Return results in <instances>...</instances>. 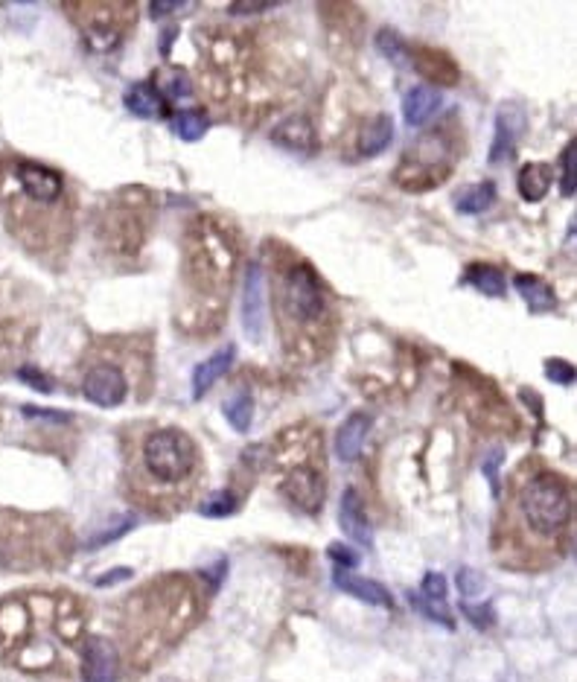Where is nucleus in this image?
Listing matches in <instances>:
<instances>
[{
  "label": "nucleus",
  "mask_w": 577,
  "mask_h": 682,
  "mask_svg": "<svg viewBox=\"0 0 577 682\" xmlns=\"http://www.w3.org/2000/svg\"><path fill=\"white\" fill-rule=\"evenodd\" d=\"M493 202H496V184L493 181H479V184H472L469 190H464L461 196L455 199V207H458V213L476 216V213H484Z\"/></svg>",
  "instance_id": "nucleus-28"
},
{
  "label": "nucleus",
  "mask_w": 577,
  "mask_h": 682,
  "mask_svg": "<svg viewBox=\"0 0 577 682\" xmlns=\"http://www.w3.org/2000/svg\"><path fill=\"white\" fill-rule=\"evenodd\" d=\"M140 356H131L117 341L111 345H91L82 359V394L99 408H117L126 403L131 391L129 370Z\"/></svg>",
  "instance_id": "nucleus-10"
},
{
  "label": "nucleus",
  "mask_w": 577,
  "mask_h": 682,
  "mask_svg": "<svg viewBox=\"0 0 577 682\" xmlns=\"http://www.w3.org/2000/svg\"><path fill=\"white\" fill-rule=\"evenodd\" d=\"M411 598V604L414 606H417V613H423L426 618H432V621H438V625H443V627H447V630H452L455 627V621H452V615L447 613V606H443V604H432V601H420L417 595H408Z\"/></svg>",
  "instance_id": "nucleus-35"
},
{
  "label": "nucleus",
  "mask_w": 577,
  "mask_h": 682,
  "mask_svg": "<svg viewBox=\"0 0 577 682\" xmlns=\"http://www.w3.org/2000/svg\"><path fill=\"white\" fill-rule=\"evenodd\" d=\"M190 9V4H149V15L152 18H167L172 12H184Z\"/></svg>",
  "instance_id": "nucleus-45"
},
{
  "label": "nucleus",
  "mask_w": 577,
  "mask_h": 682,
  "mask_svg": "<svg viewBox=\"0 0 577 682\" xmlns=\"http://www.w3.org/2000/svg\"><path fill=\"white\" fill-rule=\"evenodd\" d=\"M9 225L38 257H65L73 243V196L67 178L38 160L18 158L4 172Z\"/></svg>",
  "instance_id": "nucleus-1"
},
{
  "label": "nucleus",
  "mask_w": 577,
  "mask_h": 682,
  "mask_svg": "<svg viewBox=\"0 0 577 682\" xmlns=\"http://www.w3.org/2000/svg\"><path fill=\"white\" fill-rule=\"evenodd\" d=\"M277 336L294 362H318L335 336V306L313 263L283 254L272 272Z\"/></svg>",
  "instance_id": "nucleus-4"
},
{
  "label": "nucleus",
  "mask_w": 577,
  "mask_h": 682,
  "mask_svg": "<svg viewBox=\"0 0 577 682\" xmlns=\"http://www.w3.org/2000/svg\"><path fill=\"white\" fill-rule=\"evenodd\" d=\"M233 359H236V350H233V345H228V347H219L216 353H211V359L199 362L196 370H192V397L199 399L211 391L213 385L231 370Z\"/></svg>",
  "instance_id": "nucleus-20"
},
{
  "label": "nucleus",
  "mask_w": 577,
  "mask_h": 682,
  "mask_svg": "<svg viewBox=\"0 0 577 682\" xmlns=\"http://www.w3.org/2000/svg\"><path fill=\"white\" fill-rule=\"evenodd\" d=\"M513 284H516V292L522 294V301L528 304L531 313H551V309L557 306V294H554V289L549 284H545V280L531 277V274H520Z\"/></svg>",
  "instance_id": "nucleus-25"
},
{
  "label": "nucleus",
  "mask_w": 577,
  "mask_h": 682,
  "mask_svg": "<svg viewBox=\"0 0 577 682\" xmlns=\"http://www.w3.org/2000/svg\"><path fill=\"white\" fill-rule=\"evenodd\" d=\"M371 426H374V420L367 418V414H350V418L338 426V432H335V455H338V461H345V464H350V461H356V458L362 455V447H365V440H367V432H371Z\"/></svg>",
  "instance_id": "nucleus-17"
},
{
  "label": "nucleus",
  "mask_w": 577,
  "mask_h": 682,
  "mask_svg": "<svg viewBox=\"0 0 577 682\" xmlns=\"http://www.w3.org/2000/svg\"><path fill=\"white\" fill-rule=\"evenodd\" d=\"M464 280H467L472 289H479L481 294H487V298H505V294H508L505 274H501L496 265H490V263H472V265H467Z\"/></svg>",
  "instance_id": "nucleus-24"
},
{
  "label": "nucleus",
  "mask_w": 577,
  "mask_h": 682,
  "mask_svg": "<svg viewBox=\"0 0 577 682\" xmlns=\"http://www.w3.org/2000/svg\"><path fill=\"white\" fill-rule=\"evenodd\" d=\"M440 106H443L440 91H435V88H428V85H417L403 97V117H406L408 126L417 129V126L432 120V117L440 111Z\"/></svg>",
  "instance_id": "nucleus-21"
},
{
  "label": "nucleus",
  "mask_w": 577,
  "mask_h": 682,
  "mask_svg": "<svg viewBox=\"0 0 577 682\" xmlns=\"http://www.w3.org/2000/svg\"><path fill=\"white\" fill-rule=\"evenodd\" d=\"M164 88L170 91V97H187L190 94V77L184 70H172L164 79Z\"/></svg>",
  "instance_id": "nucleus-43"
},
{
  "label": "nucleus",
  "mask_w": 577,
  "mask_h": 682,
  "mask_svg": "<svg viewBox=\"0 0 577 682\" xmlns=\"http://www.w3.org/2000/svg\"><path fill=\"white\" fill-rule=\"evenodd\" d=\"M277 461H286V476L280 479L283 493L294 508L318 513L327 496V479L318 464V435L309 429H292L277 438Z\"/></svg>",
  "instance_id": "nucleus-8"
},
{
  "label": "nucleus",
  "mask_w": 577,
  "mask_h": 682,
  "mask_svg": "<svg viewBox=\"0 0 577 682\" xmlns=\"http://www.w3.org/2000/svg\"><path fill=\"white\" fill-rule=\"evenodd\" d=\"M394 140V120L388 114H374L356 131V158H376Z\"/></svg>",
  "instance_id": "nucleus-16"
},
{
  "label": "nucleus",
  "mask_w": 577,
  "mask_h": 682,
  "mask_svg": "<svg viewBox=\"0 0 577 682\" xmlns=\"http://www.w3.org/2000/svg\"><path fill=\"white\" fill-rule=\"evenodd\" d=\"M126 108L135 114V117H146V120H155V117H164L167 111V102L160 97L152 85H135L131 91L126 94Z\"/></svg>",
  "instance_id": "nucleus-26"
},
{
  "label": "nucleus",
  "mask_w": 577,
  "mask_h": 682,
  "mask_svg": "<svg viewBox=\"0 0 577 682\" xmlns=\"http://www.w3.org/2000/svg\"><path fill=\"white\" fill-rule=\"evenodd\" d=\"M82 677L85 682H114L117 679V645L106 636H91L82 647Z\"/></svg>",
  "instance_id": "nucleus-14"
},
{
  "label": "nucleus",
  "mask_w": 577,
  "mask_h": 682,
  "mask_svg": "<svg viewBox=\"0 0 577 682\" xmlns=\"http://www.w3.org/2000/svg\"><path fill=\"white\" fill-rule=\"evenodd\" d=\"M327 554L338 563V569H356L359 566V554L353 552L350 545H345V542H330L327 545Z\"/></svg>",
  "instance_id": "nucleus-40"
},
{
  "label": "nucleus",
  "mask_w": 577,
  "mask_h": 682,
  "mask_svg": "<svg viewBox=\"0 0 577 682\" xmlns=\"http://www.w3.org/2000/svg\"><path fill=\"white\" fill-rule=\"evenodd\" d=\"M222 411H225L233 432L245 435L251 429V418H254V397H251L248 391H236L222 403Z\"/></svg>",
  "instance_id": "nucleus-27"
},
{
  "label": "nucleus",
  "mask_w": 577,
  "mask_h": 682,
  "mask_svg": "<svg viewBox=\"0 0 577 682\" xmlns=\"http://www.w3.org/2000/svg\"><path fill=\"white\" fill-rule=\"evenodd\" d=\"M333 581H335L338 589L347 592V595H353V598H359L362 604L385 606V610H391V606H394L391 592L385 589L382 584L371 581V577H359V574H350V572H342V569H338V572L333 574Z\"/></svg>",
  "instance_id": "nucleus-18"
},
{
  "label": "nucleus",
  "mask_w": 577,
  "mask_h": 682,
  "mask_svg": "<svg viewBox=\"0 0 577 682\" xmlns=\"http://www.w3.org/2000/svg\"><path fill=\"white\" fill-rule=\"evenodd\" d=\"M131 528H135V516H123L117 525H111V528H106L102 533H97V537L88 540V542H85V548H88V552H91V548H102V545H108V542H114V540H120L123 533H126V531H131Z\"/></svg>",
  "instance_id": "nucleus-33"
},
{
  "label": "nucleus",
  "mask_w": 577,
  "mask_h": 682,
  "mask_svg": "<svg viewBox=\"0 0 577 682\" xmlns=\"http://www.w3.org/2000/svg\"><path fill=\"white\" fill-rule=\"evenodd\" d=\"M554 184V172L549 164H525L516 175V190L528 204H537L545 199V192Z\"/></svg>",
  "instance_id": "nucleus-23"
},
{
  "label": "nucleus",
  "mask_w": 577,
  "mask_h": 682,
  "mask_svg": "<svg viewBox=\"0 0 577 682\" xmlns=\"http://www.w3.org/2000/svg\"><path fill=\"white\" fill-rule=\"evenodd\" d=\"M501 461H505V452H501L499 447H496L490 455H487V461H484V476L490 479V487H493V493H496V496H499V491H501V487H499V467H501Z\"/></svg>",
  "instance_id": "nucleus-42"
},
{
  "label": "nucleus",
  "mask_w": 577,
  "mask_h": 682,
  "mask_svg": "<svg viewBox=\"0 0 577 682\" xmlns=\"http://www.w3.org/2000/svg\"><path fill=\"white\" fill-rule=\"evenodd\" d=\"M274 143L286 146V150H292V152L309 155L315 150V131L304 114H294L274 129Z\"/></svg>",
  "instance_id": "nucleus-22"
},
{
  "label": "nucleus",
  "mask_w": 577,
  "mask_h": 682,
  "mask_svg": "<svg viewBox=\"0 0 577 682\" xmlns=\"http://www.w3.org/2000/svg\"><path fill=\"white\" fill-rule=\"evenodd\" d=\"M18 379L24 382V385H29V388H36V391H41V394H50L56 385H53V379L47 377V370H41V367H33V365H24L21 370H18Z\"/></svg>",
  "instance_id": "nucleus-36"
},
{
  "label": "nucleus",
  "mask_w": 577,
  "mask_h": 682,
  "mask_svg": "<svg viewBox=\"0 0 577 682\" xmlns=\"http://www.w3.org/2000/svg\"><path fill=\"white\" fill-rule=\"evenodd\" d=\"M21 414L36 420H47V423H70L73 414L70 411H58V408H41V406H24Z\"/></svg>",
  "instance_id": "nucleus-41"
},
{
  "label": "nucleus",
  "mask_w": 577,
  "mask_h": 682,
  "mask_svg": "<svg viewBox=\"0 0 577 682\" xmlns=\"http://www.w3.org/2000/svg\"><path fill=\"white\" fill-rule=\"evenodd\" d=\"M461 152H464V135L458 129V120L428 129L426 135H420L403 152V160L394 170V184L408 192L432 190L443 178H449Z\"/></svg>",
  "instance_id": "nucleus-7"
},
{
  "label": "nucleus",
  "mask_w": 577,
  "mask_h": 682,
  "mask_svg": "<svg viewBox=\"0 0 577 682\" xmlns=\"http://www.w3.org/2000/svg\"><path fill=\"white\" fill-rule=\"evenodd\" d=\"M423 598L432 601V604H447V577H443L440 572H426L423 577Z\"/></svg>",
  "instance_id": "nucleus-34"
},
{
  "label": "nucleus",
  "mask_w": 577,
  "mask_h": 682,
  "mask_svg": "<svg viewBox=\"0 0 577 682\" xmlns=\"http://www.w3.org/2000/svg\"><path fill=\"white\" fill-rule=\"evenodd\" d=\"M455 584H458V589H461V595L469 601V598H476L484 592V574L476 572V569H461L455 577Z\"/></svg>",
  "instance_id": "nucleus-37"
},
{
  "label": "nucleus",
  "mask_w": 577,
  "mask_h": 682,
  "mask_svg": "<svg viewBox=\"0 0 577 682\" xmlns=\"http://www.w3.org/2000/svg\"><path fill=\"white\" fill-rule=\"evenodd\" d=\"M376 47H379V53L388 58L391 65H399V67L408 65V44L399 38L394 29H379V33H376Z\"/></svg>",
  "instance_id": "nucleus-30"
},
{
  "label": "nucleus",
  "mask_w": 577,
  "mask_h": 682,
  "mask_svg": "<svg viewBox=\"0 0 577 682\" xmlns=\"http://www.w3.org/2000/svg\"><path fill=\"white\" fill-rule=\"evenodd\" d=\"M265 327V272L263 263H251L242 289V330L245 338L260 341Z\"/></svg>",
  "instance_id": "nucleus-12"
},
{
  "label": "nucleus",
  "mask_w": 577,
  "mask_h": 682,
  "mask_svg": "<svg viewBox=\"0 0 577 682\" xmlns=\"http://www.w3.org/2000/svg\"><path fill=\"white\" fill-rule=\"evenodd\" d=\"M236 505H240V501H236V496L231 491H216V493H211V499L201 501L199 513L211 516V519H225L236 511Z\"/></svg>",
  "instance_id": "nucleus-31"
},
{
  "label": "nucleus",
  "mask_w": 577,
  "mask_h": 682,
  "mask_svg": "<svg viewBox=\"0 0 577 682\" xmlns=\"http://www.w3.org/2000/svg\"><path fill=\"white\" fill-rule=\"evenodd\" d=\"M525 135V111L516 102H505L496 114V135L490 143V164H505L516 152V140Z\"/></svg>",
  "instance_id": "nucleus-13"
},
{
  "label": "nucleus",
  "mask_w": 577,
  "mask_h": 682,
  "mask_svg": "<svg viewBox=\"0 0 577 682\" xmlns=\"http://www.w3.org/2000/svg\"><path fill=\"white\" fill-rule=\"evenodd\" d=\"M338 525L347 533L353 542H359L362 548H371L374 537H371V525H367V513L362 505V496L347 487L342 493V505H338Z\"/></svg>",
  "instance_id": "nucleus-15"
},
{
  "label": "nucleus",
  "mask_w": 577,
  "mask_h": 682,
  "mask_svg": "<svg viewBox=\"0 0 577 682\" xmlns=\"http://www.w3.org/2000/svg\"><path fill=\"white\" fill-rule=\"evenodd\" d=\"M207 129H211V117H207L204 111H199V108L175 114V120H172L175 135H179L181 140H190V143L201 140L207 135Z\"/></svg>",
  "instance_id": "nucleus-29"
},
{
  "label": "nucleus",
  "mask_w": 577,
  "mask_h": 682,
  "mask_svg": "<svg viewBox=\"0 0 577 682\" xmlns=\"http://www.w3.org/2000/svg\"><path fill=\"white\" fill-rule=\"evenodd\" d=\"M461 613H464L479 630H487V627L493 625V606H490V604H469V601H464V604H461Z\"/></svg>",
  "instance_id": "nucleus-38"
},
{
  "label": "nucleus",
  "mask_w": 577,
  "mask_h": 682,
  "mask_svg": "<svg viewBox=\"0 0 577 682\" xmlns=\"http://www.w3.org/2000/svg\"><path fill=\"white\" fill-rule=\"evenodd\" d=\"M70 15H77V24L91 50H114L123 41L126 29L135 15V4H65Z\"/></svg>",
  "instance_id": "nucleus-11"
},
{
  "label": "nucleus",
  "mask_w": 577,
  "mask_h": 682,
  "mask_svg": "<svg viewBox=\"0 0 577 682\" xmlns=\"http://www.w3.org/2000/svg\"><path fill=\"white\" fill-rule=\"evenodd\" d=\"M152 219L155 204L149 192L143 187H126L114 192L108 204H102L97 222L99 243L114 257H138L152 231Z\"/></svg>",
  "instance_id": "nucleus-9"
},
{
  "label": "nucleus",
  "mask_w": 577,
  "mask_h": 682,
  "mask_svg": "<svg viewBox=\"0 0 577 682\" xmlns=\"http://www.w3.org/2000/svg\"><path fill=\"white\" fill-rule=\"evenodd\" d=\"M574 519V491L566 476L545 467H528L516 479L508 519L499 528V552L510 548V560L540 563L560 554Z\"/></svg>",
  "instance_id": "nucleus-2"
},
{
  "label": "nucleus",
  "mask_w": 577,
  "mask_h": 682,
  "mask_svg": "<svg viewBox=\"0 0 577 682\" xmlns=\"http://www.w3.org/2000/svg\"><path fill=\"white\" fill-rule=\"evenodd\" d=\"M545 377L557 385H572L574 382V365L566 359H545Z\"/></svg>",
  "instance_id": "nucleus-39"
},
{
  "label": "nucleus",
  "mask_w": 577,
  "mask_h": 682,
  "mask_svg": "<svg viewBox=\"0 0 577 682\" xmlns=\"http://www.w3.org/2000/svg\"><path fill=\"white\" fill-rule=\"evenodd\" d=\"M196 592L181 577H158L149 589L138 592L126 613V633L135 662L155 659V654L181 639L196 621Z\"/></svg>",
  "instance_id": "nucleus-5"
},
{
  "label": "nucleus",
  "mask_w": 577,
  "mask_h": 682,
  "mask_svg": "<svg viewBox=\"0 0 577 682\" xmlns=\"http://www.w3.org/2000/svg\"><path fill=\"white\" fill-rule=\"evenodd\" d=\"M201 476V450L179 426H152L129 443L126 484L140 505L158 513L181 508Z\"/></svg>",
  "instance_id": "nucleus-3"
},
{
  "label": "nucleus",
  "mask_w": 577,
  "mask_h": 682,
  "mask_svg": "<svg viewBox=\"0 0 577 682\" xmlns=\"http://www.w3.org/2000/svg\"><path fill=\"white\" fill-rule=\"evenodd\" d=\"M574 167H577V143L569 140L563 155H560V170H563V178H560V192H563L566 199L574 196Z\"/></svg>",
  "instance_id": "nucleus-32"
},
{
  "label": "nucleus",
  "mask_w": 577,
  "mask_h": 682,
  "mask_svg": "<svg viewBox=\"0 0 577 682\" xmlns=\"http://www.w3.org/2000/svg\"><path fill=\"white\" fill-rule=\"evenodd\" d=\"M417 65V70L423 73V77L428 82L435 85H455L458 82V67L455 62L447 56L440 53L435 47H420V50H408V65Z\"/></svg>",
  "instance_id": "nucleus-19"
},
{
  "label": "nucleus",
  "mask_w": 577,
  "mask_h": 682,
  "mask_svg": "<svg viewBox=\"0 0 577 682\" xmlns=\"http://www.w3.org/2000/svg\"><path fill=\"white\" fill-rule=\"evenodd\" d=\"M131 574H135V572H131V569H126V566H120V569H111V572H106V574H99L94 584H97L99 589H108V586H114V584L131 581Z\"/></svg>",
  "instance_id": "nucleus-44"
},
{
  "label": "nucleus",
  "mask_w": 577,
  "mask_h": 682,
  "mask_svg": "<svg viewBox=\"0 0 577 682\" xmlns=\"http://www.w3.org/2000/svg\"><path fill=\"white\" fill-rule=\"evenodd\" d=\"M236 263H240V245L233 243L231 228L219 225L211 216H199L184 236V284L192 294V304L211 315L225 306L231 292Z\"/></svg>",
  "instance_id": "nucleus-6"
},
{
  "label": "nucleus",
  "mask_w": 577,
  "mask_h": 682,
  "mask_svg": "<svg viewBox=\"0 0 577 682\" xmlns=\"http://www.w3.org/2000/svg\"><path fill=\"white\" fill-rule=\"evenodd\" d=\"M272 4H233L228 6L231 15H260V12H269Z\"/></svg>",
  "instance_id": "nucleus-46"
}]
</instances>
